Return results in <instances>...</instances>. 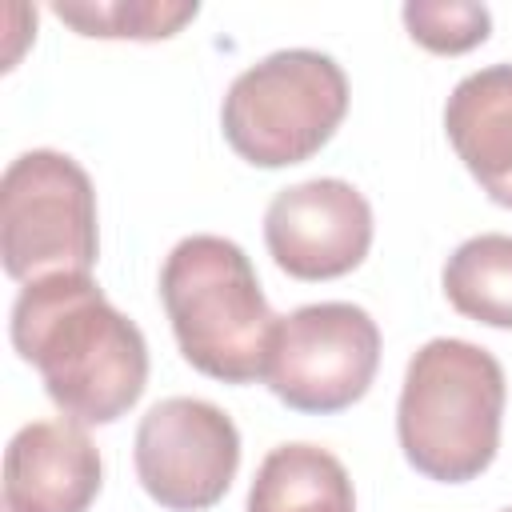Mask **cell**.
<instances>
[{"instance_id":"1","label":"cell","mask_w":512,"mask_h":512,"mask_svg":"<svg viewBox=\"0 0 512 512\" xmlns=\"http://www.w3.org/2000/svg\"><path fill=\"white\" fill-rule=\"evenodd\" d=\"M12 348L72 424L120 420L148 384L144 332L108 304L88 272L24 284L12 304Z\"/></svg>"},{"instance_id":"2","label":"cell","mask_w":512,"mask_h":512,"mask_svg":"<svg viewBox=\"0 0 512 512\" xmlns=\"http://www.w3.org/2000/svg\"><path fill=\"white\" fill-rule=\"evenodd\" d=\"M504 396V368L488 348L456 336L428 340L408 360L396 404L404 460L440 484L476 480L496 460Z\"/></svg>"},{"instance_id":"3","label":"cell","mask_w":512,"mask_h":512,"mask_svg":"<svg viewBox=\"0 0 512 512\" xmlns=\"http://www.w3.org/2000/svg\"><path fill=\"white\" fill-rule=\"evenodd\" d=\"M160 300L184 360L224 384L264 380L276 320L240 244L196 232L160 268Z\"/></svg>"},{"instance_id":"4","label":"cell","mask_w":512,"mask_h":512,"mask_svg":"<svg viewBox=\"0 0 512 512\" xmlns=\"http://www.w3.org/2000/svg\"><path fill=\"white\" fill-rule=\"evenodd\" d=\"M344 112V68L324 52L284 48L228 84L220 128L240 160L256 168H288L316 156L336 136Z\"/></svg>"},{"instance_id":"5","label":"cell","mask_w":512,"mask_h":512,"mask_svg":"<svg viewBox=\"0 0 512 512\" xmlns=\"http://www.w3.org/2000/svg\"><path fill=\"white\" fill-rule=\"evenodd\" d=\"M0 256L20 284L88 272L96 264V188L88 172L52 148H32L0 180Z\"/></svg>"},{"instance_id":"6","label":"cell","mask_w":512,"mask_h":512,"mask_svg":"<svg viewBox=\"0 0 512 512\" xmlns=\"http://www.w3.org/2000/svg\"><path fill=\"white\" fill-rule=\"evenodd\" d=\"M380 368V328L360 304L324 300L276 320L264 384L296 412L352 408Z\"/></svg>"},{"instance_id":"7","label":"cell","mask_w":512,"mask_h":512,"mask_svg":"<svg viewBox=\"0 0 512 512\" xmlns=\"http://www.w3.org/2000/svg\"><path fill=\"white\" fill-rule=\"evenodd\" d=\"M240 468V432L228 412L196 396L152 404L136 428V476L168 512H204L224 500Z\"/></svg>"},{"instance_id":"8","label":"cell","mask_w":512,"mask_h":512,"mask_svg":"<svg viewBox=\"0 0 512 512\" xmlns=\"http://www.w3.org/2000/svg\"><path fill=\"white\" fill-rule=\"evenodd\" d=\"M264 244L296 280H336L372 248V204L336 176L280 188L264 212Z\"/></svg>"},{"instance_id":"9","label":"cell","mask_w":512,"mask_h":512,"mask_svg":"<svg viewBox=\"0 0 512 512\" xmlns=\"http://www.w3.org/2000/svg\"><path fill=\"white\" fill-rule=\"evenodd\" d=\"M100 476V452L80 424L32 420L4 452V512H88Z\"/></svg>"},{"instance_id":"10","label":"cell","mask_w":512,"mask_h":512,"mask_svg":"<svg viewBox=\"0 0 512 512\" xmlns=\"http://www.w3.org/2000/svg\"><path fill=\"white\" fill-rule=\"evenodd\" d=\"M444 132L472 180L512 208V64L464 76L444 104Z\"/></svg>"},{"instance_id":"11","label":"cell","mask_w":512,"mask_h":512,"mask_svg":"<svg viewBox=\"0 0 512 512\" xmlns=\"http://www.w3.org/2000/svg\"><path fill=\"white\" fill-rule=\"evenodd\" d=\"M248 512H356V492L328 448L280 444L256 468Z\"/></svg>"},{"instance_id":"12","label":"cell","mask_w":512,"mask_h":512,"mask_svg":"<svg viewBox=\"0 0 512 512\" xmlns=\"http://www.w3.org/2000/svg\"><path fill=\"white\" fill-rule=\"evenodd\" d=\"M448 304L488 328H512V236L480 232L444 264Z\"/></svg>"},{"instance_id":"13","label":"cell","mask_w":512,"mask_h":512,"mask_svg":"<svg viewBox=\"0 0 512 512\" xmlns=\"http://www.w3.org/2000/svg\"><path fill=\"white\" fill-rule=\"evenodd\" d=\"M52 12L80 36L100 40H168L196 20V0H60Z\"/></svg>"},{"instance_id":"14","label":"cell","mask_w":512,"mask_h":512,"mask_svg":"<svg viewBox=\"0 0 512 512\" xmlns=\"http://www.w3.org/2000/svg\"><path fill=\"white\" fill-rule=\"evenodd\" d=\"M404 28L420 48L436 56H460L488 40L492 12L472 0H412L404 4Z\"/></svg>"},{"instance_id":"15","label":"cell","mask_w":512,"mask_h":512,"mask_svg":"<svg viewBox=\"0 0 512 512\" xmlns=\"http://www.w3.org/2000/svg\"><path fill=\"white\" fill-rule=\"evenodd\" d=\"M504 512H512V508H504Z\"/></svg>"}]
</instances>
